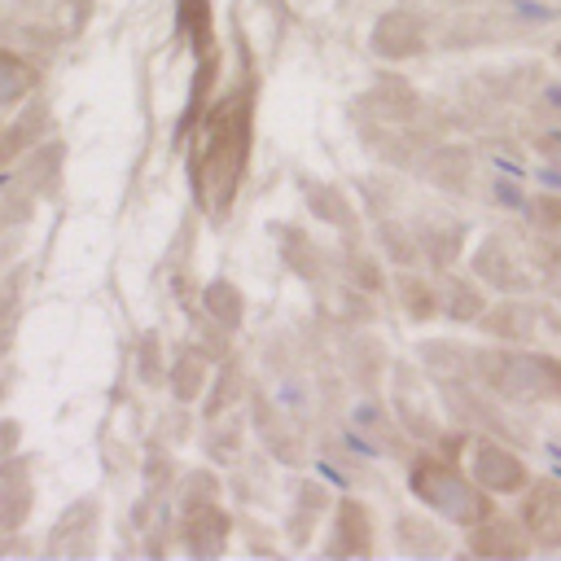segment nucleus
I'll use <instances>...</instances> for the list:
<instances>
[{
  "label": "nucleus",
  "mask_w": 561,
  "mask_h": 561,
  "mask_svg": "<svg viewBox=\"0 0 561 561\" xmlns=\"http://www.w3.org/2000/svg\"><path fill=\"white\" fill-rule=\"evenodd\" d=\"M245 153H250V105L232 96L224 101V110L206 118V131L197 145V193L210 210H224L232 202Z\"/></svg>",
  "instance_id": "1"
},
{
  "label": "nucleus",
  "mask_w": 561,
  "mask_h": 561,
  "mask_svg": "<svg viewBox=\"0 0 561 561\" xmlns=\"http://www.w3.org/2000/svg\"><path fill=\"white\" fill-rule=\"evenodd\" d=\"M412 491H416L425 504H434L443 517H451V522L473 526V522L482 517V495H478L456 469H447V465L421 460V465L412 469Z\"/></svg>",
  "instance_id": "2"
},
{
  "label": "nucleus",
  "mask_w": 561,
  "mask_h": 561,
  "mask_svg": "<svg viewBox=\"0 0 561 561\" xmlns=\"http://www.w3.org/2000/svg\"><path fill=\"white\" fill-rule=\"evenodd\" d=\"M522 465H517V456H508V451H500V447H491V443H482L478 451H473V482L478 486H486V491H513V486H522Z\"/></svg>",
  "instance_id": "3"
},
{
  "label": "nucleus",
  "mask_w": 561,
  "mask_h": 561,
  "mask_svg": "<svg viewBox=\"0 0 561 561\" xmlns=\"http://www.w3.org/2000/svg\"><path fill=\"white\" fill-rule=\"evenodd\" d=\"M500 381H504L508 394L535 399V394L548 390V364H543V359H526V355H517V359L504 364V377H500Z\"/></svg>",
  "instance_id": "4"
},
{
  "label": "nucleus",
  "mask_w": 561,
  "mask_h": 561,
  "mask_svg": "<svg viewBox=\"0 0 561 561\" xmlns=\"http://www.w3.org/2000/svg\"><path fill=\"white\" fill-rule=\"evenodd\" d=\"M377 53L386 57H403V53H416L421 48V35H416V22L403 18V13H390L381 26H377Z\"/></svg>",
  "instance_id": "5"
},
{
  "label": "nucleus",
  "mask_w": 561,
  "mask_h": 561,
  "mask_svg": "<svg viewBox=\"0 0 561 561\" xmlns=\"http://www.w3.org/2000/svg\"><path fill=\"white\" fill-rule=\"evenodd\" d=\"M526 517H530V526H535V530H539L548 543H557V539H561V491L539 486V495L530 500Z\"/></svg>",
  "instance_id": "6"
},
{
  "label": "nucleus",
  "mask_w": 561,
  "mask_h": 561,
  "mask_svg": "<svg viewBox=\"0 0 561 561\" xmlns=\"http://www.w3.org/2000/svg\"><path fill=\"white\" fill-rule=\"evenodd\" d=\"M26 513V460H9L0 469V517Z\"/></svg>",
  "instance_id": "7"
},
{
  "label": "nucleus",
  "mask_w": 561,
  "mask_h": 561,
  "mask_svg": "<svg viewBox=\"0 0 561 561\" xmlns=\"http://www.w3.org/2000/svg\"><path fill=\"white\" fill-rule=\"evenodd\" d=\"M31 83H35V70H31L26 61L0 53V110L13 105V101H22V96L31 92Z\"/></svg>",
  "instance_id": "8"
},
{
  "label": "nucleus",
  "mask_w": 561,
  "mask_h": 561,
  "mask_svg": "<svg viewBox=\"0 0 561 561\" xmlns=\"http://www.w3.org/2000/svg\"><path fill=\"white\" fill-rule=\"evenodd\" d=\"M539 153L552 162V184H561V131H548V136H539Z\"/></svg>",
  "instance_id": "9"
},
{
  "label": "nucleus",
  "mask_w": 561,
  "mask_h": 561,
  "mask_svg": "<svg viewBox=\"0 0 561 561\" xmlns=\"http://www.w3.org/2000/svg\"><path fill=\"white\" fill-rule=\"evenodd\" d=\"M543 96H548V101H552V105H557V110H561V88H548V92H543Z\"/></svg>",
  "instance_id": "10"
}]
</instances>
